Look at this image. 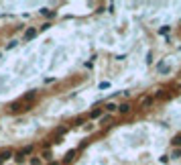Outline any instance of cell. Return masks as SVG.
I'll list each match as a JSON object with an SVG mask.
<instances>
[{
	"label": "cell",
	"instance_id": "obj_4",
	"mask_svg": "<svg viewBox=\"0 0 181 165\" xmlns=\"http://www.w3.org/2000/svg\"><path fill=\"white\" fill-rule=\"evenodd\" d=\"M35 35H37V31H35V29H29V31H27V33H24V39H27V41H29V39H33Z\"/></svg>",
	"mask_w": 181,
	"mask_h": 165
},
{
	"label": "cell",
	"instance_id": "obj_5",
	"mask_svg": "<svg viewBox=\"0 0 181 165\" xmlns=\"http://www.w3.org/2000/svg\"><path fill=\"white\" fill-rule=\"evenodd\" d=\"M171 145H173V147H179V145H181V135H175L173 141H171Z\"/></svg>",
	"mask_w": 181,
	"mask_h": 165
},
{
	"label": "cell",
	"instance_id": "obj_12",
	"mask_svg": "<svg viewBox=\"0 0 181 165\" xmlns=\"http://www.w3.org/2000/svg\"><path fill=\"white\" fill-rule=\"evenodd\" d=\"M33 98H35V92H29V94L24 96L23 100H24V102H29V100H33Z\"/></svg>",
	"mask_w": 181,
	"mask_h": 165
},
{
	"label": "cell",
	"instance_id": "obj_11",
	"mask_svg": "<svg viewBox=\"0 0 181 165\" xmlns=\"http://www.w3.org/2000/svg\"><path fill=\"white\" fill-rule=\"evenodd\" d=\"M179 157H181V149H175L173 155H171V159H179Z\"/></svg>",
	"mask_w": 181,
	"mask_h": 165
},
{
	"label": "cell",
	"instance_id": "obj_14",
	"mask_svg": "<svg viewBox=\"0 0 181 165\" xmlns=\"http://www.w3.org/2000/svg\"><path fill=\"white\" fill-rule=\"evenodd\" d=\"M41 12H43L45 16H55V12H53V10H47V8H43V10H41Z\"/></svg>",
	"mask_w": 181,
	"mask_h": 165
},
{
	"label": "cell",
	"instance_id": "obj_15",
	"mask_svg": "<svg viewBox=\"0 0 181 165\" xmlns=\"http://www.w3.org/2000/svg\"><path fill=\"white\" fill-rule=\"evenodd\" d=\"M159 33H161V35H167V33H169V27H161Z\"/></svg>",
	"mask_w": 181,
	"mask_h": 165
},
{
	"label": "cell",
	"instance_id": "obj_8",
	"mask_svg": "<svg viewBox=\"0 0 181 165\" xmlns=\"http://www.w3.org/2000/svg\"><path fill=\"white\" fill-rule=\"evenodd\" d=\"M92 118H100L102 116V110H100V108H96V110H92V114H90Z\"/></svg>",
	"mask_w": 181,
	"mask_h": 165
},
{
	"label": "cell",
	"instance_id": "obj_3",
	"mask_svg": "<svg viewBox=\"0 0 181 165\" xmlns=\"http://www.w3.org/2000/svg\"><path fill=\"white\" fill-rule=\"evenodd\" d=\"M75 159V151H69L67 155H65V159H63V163H71Z\"/></svg>",
	"mask_w": 181,
	"mask_h": 165
},
{
	"label": "cell",
	"instance_id": "obj_16",
	"mask_svg": "<svg viewBox=\"0 0 181 165\" xmlns=\"http://www.w3.org/2000/svg\"><path fill=\"white\" fill-rule=\"evenodd\" d=\"M31 165H41V159H39V157H33V159H31Z\"/></svg>",
	"mask_w": 181,
	"mask_h": 165
},
{
	"label": "cell",
	"instance_id": "obj_17",
	"mask_svg": "<svg viewBox=\"0 0 181 165\" xmlns=\"http://www.w3.org/2000/svg\"><path fill=\"white\" fill-rule=\"evenodd\" d=\"M49 165H57V163H55V161H51V163H49Z\"/></svg>",
	"mask_w": 181,
	"mask_h": 165
},
{
	"label": "cell",
	"instance_id": "obj_18",
	"mask_svg": "<svg viewBox=\"0 0 181 165\" xmlns=\"http://www.w3.org/2000/svg\"><path fill=\"white\" fill-rule=\"evenodd\" d=\"M179 49H181V47H179Z\"/></svg>",
	"mask_w": 181,
	"mask_h": 165
},
{
	"label": "cell",
	"instance_id": "obj_2",
	"mask_svg": "<svg viewBox=\"0 0 181 165\" xmlns=\"http://www.w3.org/2000/svg\"><path fill=\"white\" fill-rule=\"evenodd\" d=\"M118 112H120V114H126V112H130V104H128V102L120 104V106H118Z\"/></svg>",
	"mask_w": 181,
	"mask_h": 165
},
{
	"label": "cell",
	"instance_id": "obj_10",
	"mask_svg": "<svg viewBox=\"0 0 181 165\" xmlns=\"http://www.w3.org/2000/svg\"><path fill=\"white\" fill-rule=\"evenodd\" d=\"M151 102H153V96H148V98H145V100H143V104H140V106H143V108H147L148 104H151Z\"/></svg>",
	"mask_w": 181,
	"mask_h": 165
},
{
	"label": "cell",
	"instance_id": "obj_7",
	"mask_svg": "<svg viewBox=\"0 0 181 165\" xmlns=\"http://www.w3.org/2000/svg\"><path fill=\"white\" fill-rule=\"evenodd\" d=\"M106 110H108V112H114V110H118V106H116V104H112V102H108V104H106Z\"/></svg>",
	"mask_w": 181,
	"mask_h": 165
},
{
	"label": "cell",
	"instance_id": "obj_13",
	"mask_svg": "<svg viewBox=\"0 0 181 165\" xmlns=\"http://www.w3.org/2000/svg\"><path fill=\"white\" fill-rule=\"evenodd\" d=\"M43 159H47V161H51V151H43V155H41Z\"/></svg>",
	"mask_w": 181,
	"mask_h": 165
},
{
	"label": "cell",
	"instance_id": "obj_1",
	"mask_svg": "<svg viewBox=\"0 0 181 165\" xmlns=\"http://www.w3.org/2000/svg\"><path fill=\"white\" fill-rule=\"evenodd\" d=\"M10 157H12V149H2V151H0V165L6 163Z\"/></svg>",
	"mask_w": 181,
	"mask_h": 165
},
{
	"label": "cell",
	"instance_id": "obj_6",
	"mask_svg": "<svg viewBox=\"0 0 181 165\" xmlns=\"http://www.w3.org/2000/svg\"><path fill=\"white\" fill-rule=\"evenodd\" d=\"M29 153H33V147H24L21 153H16V155H21V157H24V155H29Z\"/></svg>",
	"mask_w": 181,
	"mask_h": 165
},
{
	"label": "cell",
	"instance_id": "obj_9",
	"mask_svg": "<svg viewBox=\"0 0 181 165\" xmlns=\"http://www.w3.org/2000/svg\"><path fill=\"white\" fill-rule=\"evenodd\" d=\"M159 71H163V73H167V71H169V67H167V65H165V63H163V61H159Z\"/></svg>",
	"mask_w": 181,
	"mask_h": 165
}]
</instances>
